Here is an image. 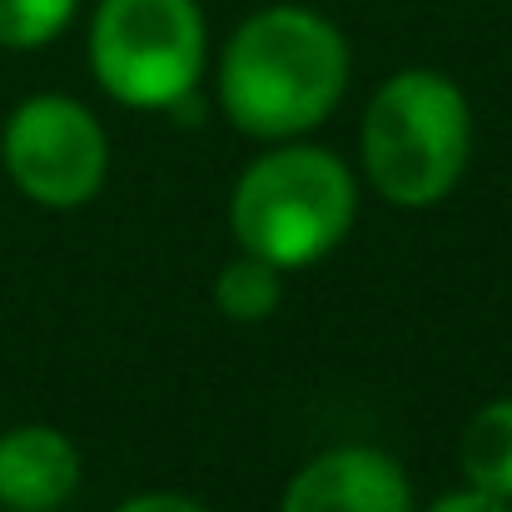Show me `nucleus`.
Instances as JSON below:
<instances>
[{"label":"nucleus","instance_id":"1","mask_svg":"<svg viewBox=\"0 0 512 512\" xmlns=\"http://www.w3.org/2000/svg\"><path fill=\"white\" fill-rule=\"evenodd\" d=\"M348 90V40L309 5L249 15L219 60V105L254 140H294L334 115Z\"/></svg>","mask_w":512,"mask_h":512},{"label":"nucleus","instance_id":"2","mask_svg":"<svg viewBox=\"0 0 512 512\" xmlns=\"http://www.w3.org/2000/svg\"><path fill=\"white\" fill-rule=\"evenodd\" d=\"M353 214L358 189L348 165L314 145H289L254 160L229 204V224L244 254L274 264L279 274L334 254L353 229Z\"/></svg>","mask_w":512,"mask_h":512},{"label":"nucleus","instance_id":"3","mask_svg":"<svg viewBox=\"0 0 512 512\" xmlns=\"http://www.w3.org/2000/svg\"><path fill=\"white\" fill-rule=\"evenodd\" d=\"M473 115L453 80L433 70L393 75L363 115V170L388 204L428 209L468 170Z\"/></svg>","mask_w":512,"mask_h":512},{"label":"nucleus","instance_id":"4","mask_svg":"<svg viewBox=\"0 0 512 512\" xmlns=\"http://www.w3.org/2000/svg\"><path fill=\"white\" fill-rule=\"evenodd\" d=\"M90 70L100 90L130 110L179 105L204 70L199 0H100Z\"/></svg>","mask_w":512,"mask_h":512},{"label":"nucleus","instance_id":"5","mask_svg":"<svg viewBox=\"0 0 512 512\" xmlns=\"http://www.w3.org/2000/svg\"><path fill=\"white\" fill-rule=\"evenodd\" d=\"M15 189L45 209H75L100 194L110 170V145L100 120L70 95H30L0 140Z\"/></svg>","mask_w":512,"mask_h":512},{"label":"nucleus","instance_id":"6","mask_svg":"<svg viewBox=\"0 0 512 512\" xmlns=\"http://www.w3.org/2000/svg\"><path fill=\"white\" fill-rule=\"evenodd\" d=\"M279 512H413V493L388 453L329 448L294 473Z\"/></svg>","mask_w":512,"mask_h":512},{"label":"nucleus","instance_id":"7","mask_svg":"<svg viewBox=\"0 0 512 512\" xmlns=\"http://www.w3.org/2000/svg\"><path fill=\"white\" fill-rule=\"evenodd\" d=\"M80 488V453L60 428L20 423L0 433V503L10 512H55Z\"/></svg>","mask_w":512,"mask_h":512},{"label":"nucleus","instance_id":"8","mask_svg":"<svg viewBox=\"0 0 512 512\" xmlns=\"http://www.w3.org/2000/svg\"><path fill=\"white\" fill-rule=\"evenodd\" d=\"M458 468L468 488L512 503V398H498L473 413V423L463 428Z\"/></svg>","mask_w":512,"mask_h":512},{"label":"nucleus","instance_id":"9","mask_svg":"<svg viewBox=\"0 0 512 512\" xmlns=\"http://www.w3.org/2000/svg\"><path fill=\"white\" fill-rule=\"evenodd\" d=\"M279 294H284L279 269L264 264V259H254V254H239V259L224 264L219 279H214V304H219V314H224V319H239V324L269 319V314L279 309Z\"/></svg>","mask_w":512,"mask_h":512},{"label":"nucleus","instance_id":"10","mask_svg":"<svg viewBox=\"0 0 512 512\" xmlns=\"http://www.w3.org/2000/svg\"><path fill=\"white\" fill-rule=\"evenodd\" d=\"M80 0H0V45L5 50H40L50 45Z\"/></svg>","mask_w":512,"mask_h":512},{"label":"nucleus","instance_id":"11","mask_svg":"<svg viewBox=\"0 0 512 512\" xmlns=\"http://www.w3.org/2000/svg\"><path fill=\"white\" fill-rule=\"evenodd\" d=\"M428 512H512V503H503V498H488V493H478V488H463V493L438 498Z\"/></svg>","mask_w":512,"mask_h":512},{"label":"nucleus","instance_id":"12","mask_svg":"<svg viewBox=\"0 0 512 512\" xmlns=\"http://www.w3.org/2000/svg\"><path fill=\"white\" fill-rule=\"evenodd\" d=\"M120 512H209V508L194 503V498H179V493H140V498H130Z\"/></svg>","mask_w":512,"mask_h":512}]
</instances>
